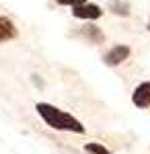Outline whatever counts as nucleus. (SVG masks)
<instances>
[{"label": "nucleus", "instance_id": "nucleus-1", "mask_svg": "<svg viewBox=\"0 0 150 154\" xmlns=\"http://www.w3.org/2000/svg\"><path fill=\"white\" fill-rule=\"evenodd\" d=\"M39 117L45 121L49 128L58 131H72V134H84V125H82L74 115H70L66 111H62L58 107L49 105V103H37L35 105Z\"/></svg>", "mask_w": 150, "mask_h": 154}, {"label": "nucleus", "instance_id": "nucleus-2", "mask_svg": "<svg viewBox=\"0 0 150 154\" xmlns=\"http://www.w3.org/2000/svg\"><path fill=\"white\" fill-rule=\"evenodd\" d=\"M103 14V11L97 6V4H89V2H82V4H76L72 6V17L76 19H89V21H95Z\"/></svg>", "mask_w": 150, "mask_h": 154}, {"label": "nucleus", "instance_id": "nucleus-3", "mask_svg": "<svg viewBox=\"0 0 150 154\" xmlns=\"http://www.w3.org/2000/svg\"><path fill=\"white\" fill-rule=\"evenodd\" d=\"M130 58V48L127 45H113L107 54L103 56V62L107 66H119L121 62Z\"/></svg>", "mask_w": 150, "mask_h": 154}, {"label": "nucleus", "instance_id": "nucleus-4", "mask_svg": "<svg viewBox=\"0 0 150 154\" xmlns=\"http://www.w3.org/2000/svg\"><path fill=\"white\" fill-rule=\"evenodd\" d=\"M132 101H134V105L140 107V109L150 107V82L138 84L136 91H134V95H132Z\"/></svg>", "mask_w": 150, "mask_h": 154}, {"label": "nucleus", "instance_id": "nucleus-5", "mask_svg": "<svg viewBox=\"0 0 150 154\" xmlns=\"http://www.w3.org/2000/svg\"><path fill=\"white\" fill-rule=\"evenodd\" d=\"M17 37V27L8 17H0V43L11 41Z\"/></svg>", "mask_w": 150, "mask_h": 154}, {"label": "nucleus", "instance_id": "nucleus-6", "mask_svg": "<svg viewBox=\"0 0 150 154\" xmlns=\"http://www.w3.org/2000/svg\"><path fill=\"white\" fill-rule=\"evenodd\" d=\"M80 35H84V37H89L92 43H101L105 37H103V33L97 29V27H92V25H89V27H84V29H80Z\"/></svg>", "mask_w": 150, "mask_h": 154}, {"label": "nucleus", "instance_id": "nucleus-7", "mask_svg": "<svg viewBox=\"0 0 150 154\" xmlns=\"http://www.w3.org/2000/svg\"><path fill=\"white\" fill-rule=\"evenodd\" d=\"M109 8H111V12H115L119 17H127L130 14V4L123 2V0H111L109 2Z\"/></svg>", "mask_w": 150, "mask_h": 154}, {"label": "nucleus", "instance_id": "nucleus-8", "mask_svg": "<svg viewBox=\"0 0 150 154\" xmlns=\"http://www.w3.org/2000/svg\"><path fill=\"white\" fill-rule=\"evenodd\" d=\"M84 150H86L89 154H111L105 146H101V144H97V142L86 144V146H84Z\"/></svg>", "mask_w": 150, "mask_h": 154}, {"label": "nucleus", "instance_id": "nucleus-9", "mask_svg": "<svg viewBox=\"0 0 150 154\" xmlns=\"http://www.w3.org/2000/svg\"><path fill=\"white\" fill-rule=\"evenodd\" d=\"M58 4H64V6H76V4H82L86 0H56Z\"/></svg>", "mask_w": 150, "mask_h": 154}, {"label": "nucleus", "instance_id": "nucleus-10", "mask_svg": "<svg viewBox=\"0 0 150 154\" xmlns=\"http://www.w3.org/2000/svg\"><path fill=\"white\" fill-rule=\"evenodd\" d=\"M148 29H150V21H148Z\"/></svg>", "mask_w": 150, "mask_h": 154}]
</instances>
